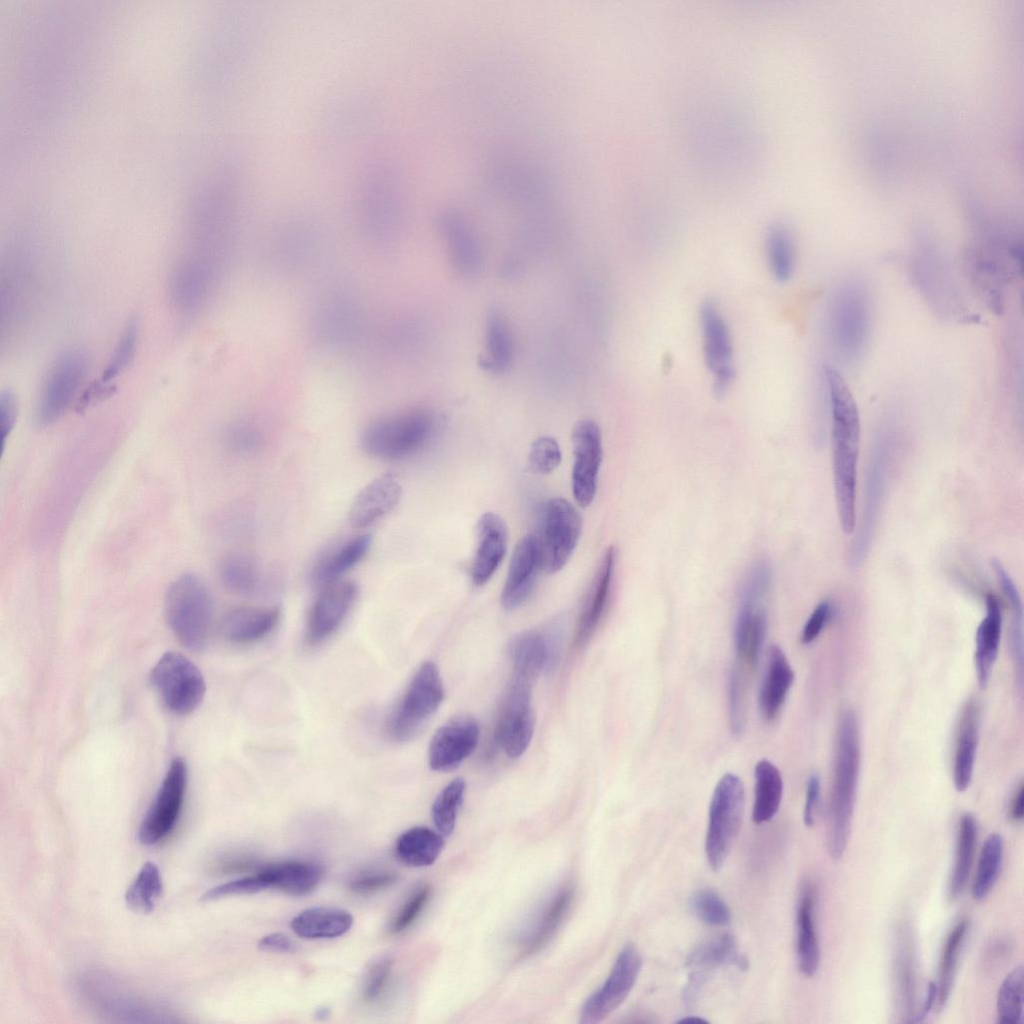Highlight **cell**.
Segmentation results:
<instances>
[{
  "instance_id": "6da1fadb",
  "label": "cell",
  "mask_w": 1024,
  "mask_h": 1024,
  "mask_svg": "<svg viewBox=\"0 0 1024 1024\" xmlns=\"http://www.w3.org/2000/svg\"><path fill=\"white\" fill-rule=\"evenodd\" d=\"M825 381L832 416L833 476L839 523L845 534L855 527L860 418L856 401L837 369L826 366Z\"/></svg>"
},
{
  "instance_id": "7a4b0ae2",
  "label": "cell",
  "mask_w": 1024,
  "mask_h": 1024,
  "mask_svg": "<svg viewBox=\"0 0 1024 1024\" xmlns=\"http://www.w3.org/2000/svg\"><path fill=\"white\" fill-rule=\"evenodd\" d=\"M860 770V736L855 713L843 709L838 717L835 743L834 776L831 790L828 822L827 851L840 859L846 849L856 799Z\"/></svg>"
},
{
  "instance_id": "3957f363",
  "label": "cell",
  "mask_w": 1024,
  "mask_h": 1024,
  "mask_svg": "<svg viewBox=\"0 0 1024 1024\" xmlns=\"http://www.w3.org/2000/svg\"><path fill=\"white\" fill-rule=\"evenodd\" d=\"M164 614L182 645L193 651L205 647L212 627L213 601L201 578L193 573L177 577L166 591Z\"/></svg>"
},
{
  "instance_id": "277c9868",
  "label": "cell",
  "mask_w": 1024,
  "mask_h": 1024,
  "mask_svg": "<svg viewBox=\"0 0 1024 1024\" xmlns=\"http://www.w3.org/2000/svg\"><path fill=\"white\" fill-rule=\"evenodd\" d=\"M437 430L435 416L425 410L379 419L364 430L361 444L365 452L383 460H398L422 450Z\"/></svg>"
},
{
  "instance_id": "5b68a950",
  "label": "cell",
  "mask_w": 1024,
  "mask_h": 1024,
  "mask_svg": "<svg viewBox=\"0 0 1024 1024\" xmlns=\"http://www.w3.org/2000/svg\"><path fill=\"white\" fill-rule=\"evenodd\" d=\"M745 807L742 780L731 773L717 783L709 807L705 854L713 871L724 865L739 834Z\"/></svg>"
},
{
  "instance_id": "8992f818",
  "label": "cell",
  "mask_w": 1024,
  "mask_h": 1024,
  "mask_svg": "<svg viewBox=\"0 0 1024 1024\" xmlns=\"http://www.w3.org/2000/svg\"><path fill=\"white\" fill-rule=\"evenodd\" d=\"M443 698L444 687L438 667L433 662L423 663L389 716L386 723L389 738L405 742L415 737L437 711Z\"/></svg>"
},
{
  "instance_id": "52a82bcc",
  "label": "cell",
  "mask_w": 1024,
  "mask_h": 1024,
  "mask_svg": "<svg viewBox=\"0 0 1024 1024\" xmlns=\"http://www.w3.org/2000/svg\"><path fill=\"white\" fill-rule=\"evenodd\" d=\"M770 567L754 565L744 583L735 623V649L741 666L753 670L765 639L767 620L762 601L770 584Z\"/></svg>"
},
{
  "instance_id": "ba28073f",
  "label": "cell",
  "mask_w": 1024,
  "mask_h": 1024,
  "mask_svg": "<svg viewBox=\"0 0 1024 1024\" xmlns=\"http://www.w3.org/2000/svg\"><path fill=\"white\" fill-rule=\"evenodd\" d=\"M582 531V518L575 507L563 498L546 501L539 513L538 543L542 570L560 571L571 558Z\"/></svg>"
},
{
  "instance_id": "9c48e42d",
  "label": "cell",
  "mask_w": 1024,
  "mask_h": 1024,
  "mask_svg": "<svg viewBox=\"0 0 1024 1024\" xmlns=\"http://www.w3.org/2000/svg\"><path fill=\"white\" fill-rule=\"evenodd\" d=\"M870 303L861 284L849 282L836 293L830 313V332L840 356L855 361L862 356L870 332Z\"/></svg>"
},
{
  "instance_id": "30bf717a",
  "label": "cell",
  "mask_w": 1024,
  "mask_h": 1024,
  "mask_svg": "<svg viewBox=\"0 0 1024 1024\" xmlns=\"http://www.w3.org/2000/svg\"><path fill=\"white\" fill-rule=\"evenodd\" d=\"M150 679L165 706L178 715L193 712L205 695L201 671L177 652L165 653L153 667Z\"/></svg>"
},
{
  "instance_id": "8fae6325",
  "label": "cell",
  "mask_w": 1024,
  "mask_h": 1024,
  "mask_svg": "<svg viewBox=\"0 0 1024 1024\" xmlns=\"http://www.w3.org/2000/svg\"><path fill=\"white\" fill-rule=\"evenodd\" d=\"M87 369L86 355L80 350L66 351L55 360L37 404L36 421L40 426H48L64 414L82 385Z\"/></svg>"
},
{
  "instance_id": "7c38bea8",
  "label": "cell",
  "mask_w": 1024,
  "mask_h": 1024,
  "mask_svg": "<svg viewBox=\"0 0 1024 1024\" xmlns=\"http://www.w3.org/2000/svg\"><path fill=\"white\" fill-rule=\"evenodd\" d=\"M641 967L642 959L637 947L631 942L625 944L605 982L584 1002L580 1022L594 1024L611 1015L633 989Z\"/></svg>"
},
{
  "instance_id": "4fadbf2b",
  "label": "cell",
  "mask_w": 1024,
  "mask_h": 1024,
  "mask_svg": "<svg viewBox=\"0 0 1024 1024\" xmlns=\"http://www.w3.org/2000/svg\"><path fill=\"white\" fill-rule=\"evenodd\" d=\"M533 682L512 675L500 707L497 738L510 758H518L527 750L535 727L531 703Z\"/></svg>"
},
{
  "instance_id": "5bb4252c",
  "label": "cell",
  "mask_w": 1024,
  "mask_h": 1024,
  "mask_svg": "<svg viewBox=\"0 0 1024 1024\" xmlns=\"http://www.w3.org/2000/svg\"><path fill=\"white\" fill-rule=\"evenodd\" d=\"M186 785L185 762L175 758L140 823L138 839L143 845L157 844L171 833L182 810Z\"/></svg>"
},
{
  "instance_id": "9a60e30c",
  "label": "cell",
  "mask_w": 1024,
  "mask_h": 1024,
  "mask_svg": "<svg viewBox=\"0 0 1024 1024\" xmlns=\"http://www.w3.org/2000/svg\"><path fill=\"white\" fill-rule=\"evenodd\" d=\"M705 363L713 376V390L722 397L735 378L729 327L717 305L704 301L699 311Z\"/></svg>"
},
{
  "instance_id": "2e32d148",
  "label": "cell",
  "mask_w": 1024,
  "mask_h": 1024,
  "mask_svg": "<svg viewBox=\"0 0 1024 1024\" xmlns=\"http://www.w3.org/2000/svg\"><path fill=\"white\" fill-rule=\"evenodd\" d=\"M320 588L306 622L305 638L310 645L322 643L334 634L347 617L358 594L357 584L347 579Z\"/></svg>"
},
{
  "instance_id": "e0dca14e",
  "label": "cell",
  "mask_w": 1024,
  "mask_h": 1024,
  "mask_svg": "<svg viewBox=\"0 0 1024 1024\" xmlns=\"http://www.w3.org/2000/svg\"><path fill=\"white\" fill-rule=\"evenodd\" d=\"M572 447V492L576 502L587 507L596 495L603 455L598 425L592 420L579 421L572 431Z\"/></svg>"
},
{
  "instance_id": "ac0fdd59",
  "label": "cell",
  "mask_w": 1024,
  "mask_h": 1024,
  "mask_svg": "<svg viewBox=\"0 0 1024 1024\" xmlns=\"http://www.w3.org/2000/svg\"><path fill=\"white\" fill-rule=\"evenodd\" d=\"M479 741L478 723L469 716L454 718L441 726L433 735L428 762L435 771H446L458 766L476 749Z\"/></svg>"
},
{
  "instance_id": "d6986e66",
  "label": "cell",
  "mask_w": 1024,
  "mask_h": 1024,
  "mask_svg": "<svg viewBox=\"0 0 1024 1024\" xmlns=\"http://www.w3.org/2000/svg\"><path fill=\"white\" fill-rule=\"evenodd\" d=\"M542 570L538 543L534 534H528L516 544L501 592L505 610L522 606L532 594L536 579Z\"/></svg>"
},
{
  "instance_id": "ffe728a7",
  "label": "cell",
  "mask_w": 1024,
  "mask_h": 1024,
  "mask_svg": "<svg viewBox=\"0 0 1024 1024\" xmlns=\"http://www.w3.org/2000/svg\"><path fill=\"white\" fill-rule=\"evenodd\" d=\"M508 543L505 521L496 513L486 512L476 526V549L471 564L474 585L487 583L500 566Z\"/></svg>"
},
{
  "instance_id": "44dd1931",
  "label": "cell",
  "mask_w": 1024,
  "mask_h": 1024,
  "mask_svg": "<svg viewBox=\"0 0 1024 1024\" xmlns=\"http://www.w3.org/2000/svg\"><path fill=\"white\" fill-rule=\"evenodd\" d=\"M402 497V485L393 473H385L367 484L354 498L348 520L354 528H364L389 514Z\"/></svg>"
},
{
  "instance_id": "7402d4cb",
  "label": "cell",
  "mask_w": 1024,
  "mask_h": 1024,
  "mask_svg": "<svg viewBox=\"0 0 1024 1024\" xmlns=\"http://www.w3.org/2000/svg\"><path fill=\"white\" fill-rule=\"evenodd\" d=\"M554 633L528 630L512 640L510 654L513 675L533 682L556 661L557 647Z\"/></svg>"
},
{
  "instance_id": "603a6c76",
  "label": "cell",
  "mask_w": 1024,
  "mask_h": 1024,
  "mask_svg": "<svg viewBox=\"0 0 1024 1024\" xmlns=\"http://www.w3.org/2000/svg\"><path fill=\"white\" fill-rule=\"evenodd\" d=\"M615 563L616 550L610 546L601 559L579 619L575 636L577 646H583L590 640L602 619L609 600Z\"/></svg>"
},
{
  "instance_id": "cb8c5ba5",
  "label": "cell",
  "mask_w": 1024,
  "mask_h": 1024,
  "mask_svg": "<svg viewBox=\"0 0 1024 1024\" xmlns=\"http://www.w3.org/2000/svg\"><path fill=\"white\" fill-rule=\"evenodd\" d=\"M280 615L278 607H237L224 616L221 632L229 642L253 643L266 637L276 627Z\"/></svg>"
},
{
  "instance_id": "d4e9b609",
  "label": "cell",
  "mask_w": 1024,
  "mask_h": 1024,
  "mask_svg": "<svg viewBox=\"0 0 1024 1024\" xmlns=\"http://www.w3.org/2000/svg\"><path fill=\"white\" fill-rule=\"evenodd\" d=\"M371 542L369 534H360L338 544L315 562L310 573L311 582L322 587L340 580L366 556Z\"/></svg>"
},
{
  "instance_id": "484cf974",
  "label": "cell",
  "mask_w": 1024,
  "mask_h": 1024,
  "mask_svg": "<svg viewBox=\"0 0 1024 1024\" xmlns=\"http://www.w3.org/2000/svg\"><path fill=\"white\" fill-rule=\"evenodd\" d=\"M793 681L794 672L786 655L780 646L772 645L759 693L760 711L766 720L771 721L777 717Z\"/></svg>"
},
{
  "instance_id": "4316f807",
  "label": "cell",
  "mask_w": 1024,
  "mask_h": 1024,
  "mask_svg": "<svg viewBox=\"0 0 1024 1024\" xmlns=\"http://www.w3.org/2000/svg\"><path fill=\"white\" fill-rule=\"evenodd\" d=\"M1002 627V610L994 594L986 597V615L976 631L975 668L981 688H985L995 663Z\"/></svg>"
},
{
  "instance_id": "83f0119b",
  "label": "cell",
  "mask_w": 1024,
  "mask_h": 1024,
  "mask_svg": "<svg viewBox=\"0 0 1024 1024\" xmlns=\"http://www.w3.org/2000/svg\"><path fill=\"white\" fill-rule=\"evenodd\" d=\"M274 888L291 896H304L316 889L323 877L321 865L311 861H284L261 869Z\"/></svg>"
},
{
  "instance_id": "f1b7e54d",
  "label": "cell",
  "mask_w": 1024,
  "mask_h": 1024,
  "mask_svg": "<svg viewBox=\"0 0 1024 1024\" xmlns=\"http://www.w3.org/2000/svg\"><path fill=\"white\" fill-rule=\"evenodd\" d=\"M354 918L346 910L335 907H311L291 920L293 932L304 939H331L344 935Z\"/></svg>"
},
{
  "instance_id": "f546056e",
  "label": "cell",
  "mask_w": 1024,
  "mask_h": 1024,
  "mask_svg": "<svg viewBox=\"0 0 1024 1024\" xmlns=\"http://www.w3.org/2000/svg\"><path fill=\"white\" fill-rule=\"evenodd\" d=\"M978 741V712L970 701L963 709L956 739L954 757V785L958 792L965 791L971 782Z\"/></svg>"
},
{
  "instance_id": "4dcf8cb0",
  "label": "cell",
  "mask_w": 1024,
  "mask_h": 1024,
  "mask_svg": "<svg viewBox=\"0 0 1024 1024\" xmlns=\"http://www.w3.org/2000/svg\"><path fill=\"white\" fill-rule=\"evenodd\" d=\"M796 952L799 971L813 976L819 966L820 949L814 922V895L806 889L799 901L796 916Z\"/></svg>"
},
{
  "instance_id": "1f68e13d",
  "label": "cell",
  "mask_w": 1024,
  "mask_h": 1024,
  "mask_svg": "<svg viewBox=\"0 0 1024 1024\" xmlns=\"http://www.w3.org/2000/svg\"><path fill=\"white\" fill-rule=\"evenodd\" d=\"M754 801L752 820L763 824L777 813L783 794V781L778 768L766 759L758 761L754 769Z\"/></svg>"
},
{
  "instance_id": "d6a6232c",
  "label": "cell",
  "mask_w": 1024,
  "mask_h": 1024,
  "mask_svg": "<svg viewBox=\"0 0 1024 1024\" xmlns=\"http://www.w3.org/2000/svg\"><path fill=\"white\" fill-rule=\"evenodd\" d=\"M443 835L427 827H413L402 833L395 843V854L405 865H432L444 848Z\"/></svg>"
},
{
  "instance_id": "836d02e7",
  "label": "cell",
  "mask_w": 1024,
  "mask_h": 1024,
  "mask_svg": "<svg viewBox=\"0 0 1024 1024\" xmlns=\"http://www.w3.org/2000/svg\"><path fill=\"white\" fill-rule=\"evenodd\" d=\"M484 348L478 358L481 369L501 373L510 367L514 353L512 334L505 319L497 312L487 318Z\"/></svg>"
},
{
  "instance_id": "e575fe53",
  "label": "cell",
  "mask_w": 1024,
  "mask_h": 1024,
  "mask_svg": "<svg viewBox=\"0 0 1024 1024\" xmlns=\"http://www.w3.org/2000/svg\"><path fill=\"white\" fill-rule=\"evenodd\" d=\"M689 967L699 969L697 975L724 965H734L746 969V958L738 953L735 938L729 933H722L699 944L689 955Z\"/></svg>"
},
{
  "instance_id": "d590c367",
  "label": "cell",
  "mask_w": 1024,
  "mask_h": 1024,
  "mask_svg": "<svg viewBox=\"0 0 1024 1024\" xmlns=\"http://www.w3.org/2000/svg\"><path fill=\"white\" fill-rule=\"evenodd\" d=\"M217 574L225 589L240 595L255 593L261 582L257 562L240 552L223 556L218 563Z\"/></svg>"
},
{
  "instance_id": "8d00e7d4",
  "label": "cell",
  "mask_w": 1024,
  "mask_h": 1024,
  "mask_svg": "<svg viewBox=\"0 0 1024 1024\" xmlns=\"http://www.w3.org/2000/svg\"><path fill=\"white\" fill-rule=\"evenodd\" d=\"M977 839V825L974 817L967 813L959 822L955 861L949 884V896L957 898L963 891L971 870Z\"/></svg>"
},
{
  "instance_id": "74e56055",
  "label": "cell",
  "mask_w": 1024,
  "mask_h": 1024,
  "mask_svg": "<svg viewBox=\"0 0 1024 1024\" xmlns=\"http://www.w3.org/2000/svg\"><path fill=\"white\" fill-rule=\"evenodd\" d=\"M573 894L572 887H565L550 901L530 938L524 944V957L537 953L551 939L569 910Z\"/></svg>"
},
{
  "instance_id": "f35d334b",
  "label": "cell",
  "mask_w": 1024,
  "mask_h": 1024,
  "mask_svg": "<svg viewBox=\"0 0 1024 1024\" xmlns=\"http://www.w3.org/2000/svg\"><path fill=\"white\" fill-rule=\"evenodd\" d=\"M163 893L161 873L153 862L143 864L135 879L125 892L127 907L139 914L153 912Z\"/></svg>"
},
{
  "instance_id": "ab89813d",
  "label": "cell",
  "mask_w": 1024,
  "mask_h": 1024,
  "mask_svg": "<svg viewBox=\"0 0 1024 1024\" xmlns=\"http://www.w3.org/2000/svg\"><path fill=\"white\" fill-rule=\"evenodd\" d=\"M1003 848L1001 835L992 833L985 839L972 884L971 892L974 900H983L992 890L999 874Z\"/></svg>"
},
{
  "instance_id": "60d3db41",
  "label": "cell",
  "mask_w": 1024,
  "mask_h": 1024,
  "mask_svg": "<svg viewBox=\"0 0 1024 1024\" xmlns=\"http://www.w3.org/2000/svg\"><path fill=\"white\" fill-rule=\"evenodd\" d=\"M766 257L773 277L788 281L795 267V248L789 232L780 226L769 229L765 241Z\"/></svg>"
},
{
  "instance_id": "b9f144b4",
  "label": "cell",
  "mask_w": 1024,
  "mask_h": 1024,
  "mask_svg": "<svg viewBox=\"0 0 1024 1024\" xmlns=\"http://www.w3.org/2000/svg\"><path fill=\"white\" fill-rule=\"evenodd\" d=\"M967 928V921H960L949 933L945 941L941 955L939 981L937 983V1002L940 1009L945 1006L950 996L958 964V957Z\"/></svg>"
},
{
  "instance_id": "7bdbcfd3",
  "label": "cell",
  "mask_w": 1024,
  "mask_h": 1024,
  "mask_svg": "<svg viewBox=\"0 0 1024 1024\" xmlns=\"http://www.w3.org/2000/svg\"><path fill=\"white\" fill-rule=\"evenodd\" d=\"M465 788V781L456 778L442 789L433 803L432 819L438 832L443 836L450 835L455 828Z\"/></svg>"
},
{
  "instance_id": "ee69618b",
  "label": "cell",
  "mask_w": 1024,
  "mask_h": 1024,
  "mask_svg": "<svg viewBox=\"0 0 1024 1024\" xmlns=\"http://www.w3.org/2000/svg\"><path fill=\"white\" fill-rule=\"evenodd\" d=\"M1023 966L1015 967L1003 980L997 996V1018L1004 1024H1018L1023 1015Z\"/></svg>"
},
{
  "instance_id": "f6af8a7d",
  "label": "cell",
  "mask_w": 1024,
  "mask_h": 1024,
  "mask_svg": "<svg viewBox=\"0 0 1024 1024\" xmlns=\"http://www.w3.org/2000/svg\"><path fill=\"white\" fill-rule=\"evenodd\" d=\"M139 323L136 319L128 322L119 338L103 372L100 381L110 384L121 375L134 360L139 342Z\"/></svg>"
},
{
  "instance_id": "bcb514c9",
  "label": "cell",
  "mask_w": 1024,
  "mask_h": 1024,
  "mask_svg": "<svg viewBox=\"0 0 1024 1024\" xmlns=\"http://www.w3.org/2000/svg\"><path fill=\"white\" fill-rule=\"evenodd\" d=\"M693 913L711 926H727L731 921V910L727 903L714 891L702 889L690 898Z\"/></svg>"
},
{
  "instance_id": "7dc6e473",
  "label": "cell",
  "mask_w": 1024,
  "mask_h": 1024,
  "mask_svg": "<svg viewBox=\"0 0 1024 1024\" xmlns=\"http://www.w3.org/2000/svg\"><path fill=\"white\" fill-rule=\"evenodd\" d=\"M268 888H270L268 880L260 870L256 874L245 876L211 888L202 894L200 901L210 902L230 896L254 894Z\"/></svg>"
},
{
  "instance_id": "c3c4849f",
  "label": "cell",
  "mask_w": 1024,
  "mask_h": 1024,
  "mask_svg": "<svg viewBox=\"0 0 1024 1024\" xmlns=\"http://www.w3.org/2000/svg\"><path fill=\"white\" fill-rule=\"evenodd\" d=\"M562 452L558 442L550 436L536 439L530 449L528 463L532 472L549 474L561 463Z\"/></svg>"
},
{
  "instance_id": "681fc988",
  "label": "cell",
  "mask_w": 1024,
  "mask_h": 1024,
  "mask_svg": "<svg viewBox=\"0 0 1024 1024\" xmlns=\"http://www.w3.org/2000/svg\"><path fill=\"white\" fill-rule=\"evenodd\" d=\"M728 699L731 730L735 735H739L745 726L746 712V679L739 666L731 672Z\"/></svg>"
},
{
  "instance_id": "f907efd6",
  "label": "cell",
  "mask_w": 1024,
  "mask_h": 1024,
  "mask_svg": "<svg viewBox=\"0 0 1024 1024\" xmlns=\"http://www.w3.org/2000/svg\"><path fill=\"white\" fill-rule=\"evenodd\" d=\"M431 896V888L423 885L415 890L403 903L393 918L390 931L394 934L401 933L410 927L418 918Z\"/></svg>"
},
{
  "instance_id": "816d5d0a",
  "label": "cell",
  "mask_w": 1024,
  "mask_h": 1024,
  "mask_svg": "<svg viewBox=\"0 0 1024 1024\" xmlns=\"http://www.w3.org/2000/svg\"><path fill=\"white\" fill-rule=\"evenodd\" d=\"M397 880L398 876L393 872H366L351 879L349 889L360 895H368L392 886Z\"/></svg>"
},
{
  "instance_id": "f5cc1de1",
  "label": "cell",
  "mask_w": 1024,
  "mask_h": 1024,
  "mask_svg": "<svg viewBox=\"0 0 1024 1024\" xmlns=\"http://www.w3.org/2000/svg\"><path fill=\"white\" fill-rule=\"evenodd\" d=\"M391 970L392 961L389 958L379 960L370 968L363 988L365 1001L373 1002L379 998L387 986Z\"/></svg>"
},
{
  "instance_id": "db71d44e",
  "label": "cell",
  "mask_w": 1024,
  "mask_h": 1024,
  "mask_svg": "<svg viewBox=\"0 0 1024 1024\" xmlns=\"http://www.w3.org/2000/svg\"><path fill=\"white\" fill-rule=\"evenodd\" d=\"M833 608L829 601L824 600L820 602L811 613L807 622L805 623L802 634L801 642L808 644L813 642L821 633L826 623L831 618Z\"/></svg>"
},
{
  "instance_id": "11a10c76",
  "label": "cell",
  "mask_w": 1024,
  "mask_h": 1024,
  "mask_svg": "<svg viewBox=\"0 0 1024 1024\" xmlns=\"http://www.w3.org/2000/svg\"><path fill=\"white\" fill-rule=\"evenodd\" d=\"M17 411L18 405L15 395L9 390L2 391L0 395V424L2 447L5 446L6 440L14 428L17 419Z\"/></svg>"
},
{
  "instance_id": "9f6ffc18",
  "label": "cell",
  "mask_w": 1024,
  "mask_h": 1024,
  "mask_svg": "<svg viewBox=\"0 0 1024 1024\" xmlns=\"http://www.w3.org/2000/svg\"><path fill=\"white\" fill-rule=\"evenodd\" d=\"M819 798L820 778L817 774H812L807 781L805 805L803 810V822L807 827L814 825Z\"/></svg>"
},
{
  "instance_id": "6f0895ef",
  "label": "cell",
  "mask_w": 1024,
  "mask_h": 1024,
  "mask_svg": "<svg viewBox=\"0 0 1024 1024\" xmlns=\"http://www.w3.org/2000/svg\"><path fill=\"white\" fill-rule=\"evenodd\" d=\"M261 950L270 952H291L294 950L293 942L287 935L275 932L264 936L258 943Z\"/></svg>"
},
{
  "instance_id": "680465c9",
  "label": "cell",
  "mask_w": 1024,
  "mask_h": 1024,
  "mask_svg": "<svg viewBox=\"0 0 1024 1024\" xmlns=\"http://www.w3.org/2000/svg\"><path fill=\"white\" fill-rule=\"evenodd\" d=\"M937 1000V983L930 981L927 985V990L923 1002L921 1011L915 1016L911 1022H921L933 1009L934 1004Z\"/></svg>"
},
{
  "instance_id": "91938a15",
  "label": "cell",
  "mask_w": 1024,
  "mask_h": 1024,
  "mask_svg": "<svg viewBox=\"0 0 1024 1024\" xmlns=\"http://www.w3.org/2000/svg\"><path fill=\"white\" fill-rule=\"evenodd\" d=\"M233 446L240 449H251L255 447L257 437L254 433L247 429H240L233 433L231 437Z\"/></svg>"
},
{
  "instance_id": "94428289",
  "label": "cell",
  "mask_w": 1024,
  "mask_h": 1024,
  "mask_svg": "<svg viewBox=\"0 0 1024 1024\" xmlns=\"http://www.w3.org/2000/svg\"><path fill=\"white\" fill-rule=\"evenodd\" d=\"M1024 816V786L1021 782L1018 786L1010 806V817L1012 820L1018 822L1023 819Z\"/></svg>"
},
{
  "instance_id": "6125c7cd",
  "label": "cell",
  "mask_w": 1024,
  "mask_h": 1024,
  "mask_svg": "<svg viewBox=\"0 0 1024 1024\" xmlns=\"http://www.w3.org/2000/svg\"><path fill=\"white\" fill-rule=\"evenodd\" d=\"M677 1022L678 1023H693V1024L708 1023L707 1020H705L702 1017H698V1016H686V1017H683L682 1019L678 1020Z\"/></svg>"
}]
</instances>
